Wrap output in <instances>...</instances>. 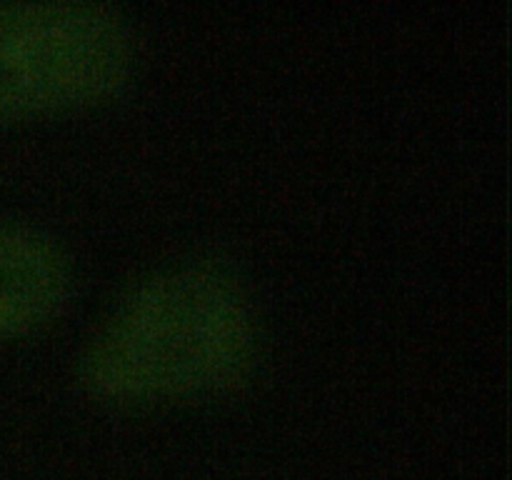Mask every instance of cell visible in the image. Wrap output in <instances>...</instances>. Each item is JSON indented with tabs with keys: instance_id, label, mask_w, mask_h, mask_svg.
<instances>
[{
	"instance_id": "1",
	"label": "cell",
	"mask_w": 512,
	"mask_h": 480,
	"mask_svg": "<svg viewBox=\"0 0 512 480\" xmlns=\"http://www.w3.org/2000/svg\"><path fill=\"white\" fill-rule=\"evenodd\" d=\"M260 348L258 305L238 270L185 258L138 275L115 295L80 350L78 375L100 403H190L243 385Z\"/></svg>"
},
{
	"instance_id": "2",
	"label": "cell",
	"mask_w": 512,
	"mask_h": 480,
	"mask_svg": "<svg viewBox=\"0 0 512 480\" xmlns=\"http://www.w3.org/2000/svg\"><path fill=\"white\" fill-rule=\"evenodd\" d=\"M135 60V30L113 5L0 3V120L103 103Z\"/></svg>"
},
{
	"instance_id": "3",
	"label": "cell",
	"mask_w": 512,
	"mask_h": 480,
	"mask_svg": "<svg viewBox=\"0 0 512 480\" xmlns=\"http://www.w3.org/2000/svg\"><path fill=\"white\" fill-rule=\"evenodd\" d=\"M73 265L45 230L0 220V340L33 333L68 303Z\"/></svg>"
}]
</instances>
